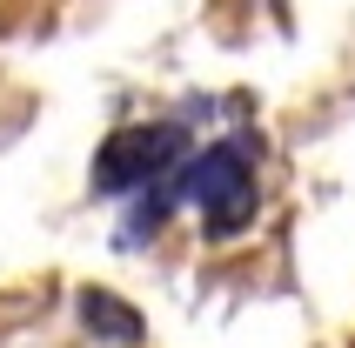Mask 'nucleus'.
<instances>
[{"label": "nucleus", "instance_id": "nucleus-1", "mask_svg": "<svg viewBox=\"0 0 355 348\" xmlns=\"http://www.w3.org/2000/svg\"><path fill=\"white\" fill-rule=\"evenodd\" d=\"M175 194H181V208L201 214V228L215 241L255 228V141L235 134V141H215V148L188 155L175 174Z\"/></svg>", "mask_w": 355, "mask_h": 348}, {"label": "nucleus", "instance_id": "nucleus-2", "mask_svg": "<svg viewBox=\"0 0 355 348\" xmlns=\"http://www.w3.org/2000/svg\"><path fill=\"white\" fill-rule=\"evenodd\" d=\"M195 155L188 148V128L181 121H135V128H114V134L94 148V194H141L155 181H175L181 161Z\"/></svg>", "mask_w": 355, "mask_h": 348}, {"label": "nucleus", "instance_id": "nucleus-3", "mask_svg": "<svg viewBox=\"0 0 355 348\" xmlns=\"http://www.w3.org/2000/svg\"><path fill=\"white\" fill-rule=\"evenodd\" d=\"M74 315H80V329L94 335V342H107V348H141L148 342V315L114 288H94V281L74 288Z\"/></svg>", "mask_w": 355, "mask_h": 348}, {"label": "nucleus", "instance_id": "nucleus-4", "mask_svg": "<svg viewBox=\"0 0 355 348\" xmlns=\"http://www.w3.org/2000/svg\"><path fill=\"white\" fill-rule=\"evenodd\" d=\"M181 208V194H175V181H155V188H141V194H128V214H121V228H114V241L121 248H141V241H155L161 228H168V214Z\"/></svg>", "mask_w": 355, "mask_h": 348}]
</instances>
